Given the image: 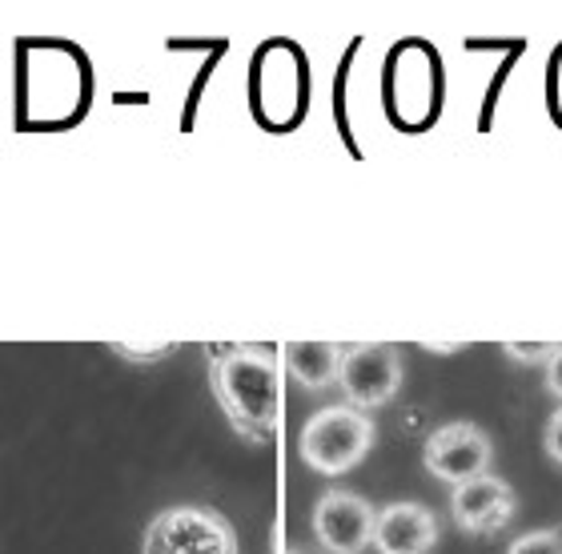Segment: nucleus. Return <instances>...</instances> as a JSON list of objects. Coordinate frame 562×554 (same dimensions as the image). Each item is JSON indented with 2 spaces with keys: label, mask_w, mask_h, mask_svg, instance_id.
Wrapping results in <instances>:
<instances>
[{
  "label": "nucleus",
  "mask_w": 562,
  "mask_h": 554,
  "mask_svg": "<svg viewBox=\"0 0 562 554\" xmlns=\"http://www.w3.org/2000/svg\"><path fill=\"white\" fill-rule=\"evenodd\" d=\"M506 554H562V527H542L510 543Z\"/></svg>",
  "instance_id": "nucleus-10"
},
{
  "label": "nucleus",
  "mask_w": 562,
  "mask_h": 554,
  "mask_svg": "<svg viewBox=\"0 0 562 554\" xmlns=\"http://www.w3.org/2000/svg\"><path fill=\"white\" fill-rule=\"evenodd\" d=\"M285 554H310V551H297V546H293V551H285Z\"/></svg>",
  "instance_id": "nucleus-16"
},
{
  "label": "nucleus",
  "mask_w": 562,
  "mask_h": 554,
  "mask_svg": "<svg viewBox=\"0 0 562 554\" xmlns=\"http://www.w3.org/2000/svg\"><path fill=\"white\" fill-rule=\"evenodd\" d=\"M378 510L353 490H329L314 507V534L326 554H362L374 546Z\"/></svg>",
  "instance_id": "nucleus-6"
},
{
  "label": "nucleus",
  "mask_w": 562,
  "mask_h": 554,
  "mask_svg": "<svg viewBox=\"0 0 562 554\" xmlns=\"http://www.w3.org/2000/svg\"><path fill=\"white\" fill-rule=\"evenodd\" d=\"M140 554H237V534L210 507H169L145 527Z\"/></svg>",
  "instance_id": "nucleus-3"
},
{
  "label": "nucleus",
  "mask_w": 562,
  "mask_h": 554,
  "mask_svg": "<svg viewBox=\"0 0 562 554\" xmlns=\"http://www.w3.org/2000/svg\"><path fill=\"white\" fill-rule=\"evenodd\" d=\"M338 386L346 394V406L353 410H378L386 406L402 386V358L386 342H358L346 346L338 370Z\"/></svg>",
  "instance_id": "nucleus-4"
},
{
  "label": "nucleus",
  "mask_w": 562,
  "mask_h": 554,
  "mask_svg": "<svg viewBox=\"0 0 562 554\" xmlns=\"http://www.w3.org/2000/svg\"><path fill=\"white\" fill-rule=\"evenodd\" d=\"M113 354L130 358V362H161L165 354H173V346H149V350H140V346H113Z\"/></svg>",
  "instance_id": "nucleus-13"
},
{
  "label": "nucleus",
  "mask_w": 562,
  "mask_h": 554,
  "mask_svg": "<svg viewBox=\"0 0 562 554\" xmlns=\"http://www.w3.org/2000/svg\"><path fill=\"white\" fill-rule=\"evenodd\" d=\"M438 543V519L422 502H390L374 519L378 554H430Z\"/></svg>",
  "instance_id": "nucleus-8"
},
{
  "label": "nucleus",
  "mask_w": 562,
  "mask_h": 554,
  "mask_svg": "<svg viewBox=\"0 0 562 554\" xmlns=\"http://www.w3.org/2000/svg\"><path fill=\"white\" fill-rule=\"evenodd\" d=\"M341 346L334 342H290L285 346V370L297 386L305 389H326L338 382L341 370Z\"/></svg>",
  "instance_id": "nucleus-9"
},
{
  "label": "nucleus",
  "mask_w": 562,
  "mask_h": 554,
  "mask_svg": "<svg viewBox=\"0 0 562 554\" xmlns=\"http://www.w3.org/2000/svg\"><path fill=\"white\" fill-rule=\"evenodd\" d=\"M422 459H426V471L434 478H442L450 486H462L470 478H482V474H491V459H494V446L486 430H479L474 422H450V426H438L430 438H426V450H422Z\"/></svg>",
  "instance_id": "nucleus-5"
},
{
  "label": "nucleus",
  "mask_w": 562,
  "mask_h": 554,
  "mask_svg": "<svg viewBox=\"0 0 562 554\" xmlns=\"http://www.w3.org/2000/svg\"><path fill=\"white\" fill-rule=\"evenodd\" d=\"M506 354L518 358V362H542V366H547V358L554 354V346H539V342H506Z\"/></svg>",
  "instance_id": "nucleus-12"
},
{
  "label": "nucleus",
  "mask_w": 562,
  "mask_h": 554,
  "mask_svg": "<svg viewBox=\"0 0 562 554\" xmlns=\"http://www.w3.org/2000/svg\"><path fill=\"white\" fill-rule=\"evenodd\" d=\"M213 394L225 418L254 442L278 434L281 426V366L270 350L258 346H229L213 354Z\"/></svg>",
  "instance_id": "nucleus-1"
},
{
  "label": "nucleus",
  "mask_w": 562,
  "mask_h": 554,
  "mask_svg": "<svg viewBox=\"0 0 562 554\" xmlns=\"http://www.w3.org/2000/svg\"><path fill=\"white\" fill-rule=\"evenodd\" d=\"M542 446H547V454H551V462H559L562 466V406L547 418V430H542Z\"/></svg>",
  "instance_id": "nucleus-11"
},
{
  "label": "nucleus",
  "mask_w": 562,
  "mask_h": 554,
  "mask_svg": "<svg viewBox=\"0 0 562 554\" xmlns=\"http://www.w3.org/2000/svg\"><path fill=\"white\" fill-rule=\"evenodd\" d=\"M547 389L562 402V346H554V354L547 358Z\"/></svg>",
  "instance_id": "nucleus-14"
},
{
  "label": "nucleus",
  "mask_w": 562,
  "mask_h": 554,
  "mask_svg": "<svg viewBox=\"0 0 562 554\" xmlns=\"http://www.w3.org/2000/svg\"><path fill=\"white\" fill-rule=\"evenodd\" d=\"M515 486L498 474H482L470 483L454 486L450 495V515L467 534H498L515 519Z\"/></svg>",
  "instance_id": "nucleus-7"
},
{
  "label": "nucleus",
  "mask_w": 562,
  "mask_h": 554,
  "mask_svg": "<svg viewBox=\"0 0 562 554\" xmlns=\"http://www.w3.org/2000/svg\"><path fill=\"white\" fill-rule=\"evenodd\" d=\"M374 446V422L370 414L353 406H326L302 426V462L317 474H350Z\"/></svg>",
  "instance_id": "nucleus-2"
},
{
  "label": "nucleus",
  "mask_w": 562,
  "mask_h": 554,
  "mask_svg": "<svg viewBox=\"0 0 562 554\" xmlns=\"http://www.w3.org/2000/svg\"><path fill=\"white\" fill-rule=\"evenodd\" d=\"M554 117H562V57L554 60Z\"/></svg>",
  "instance_id": "nucleus-15"
}]
</instances>
